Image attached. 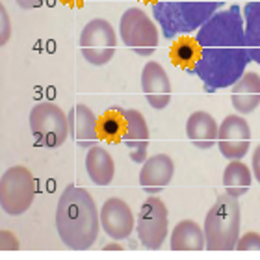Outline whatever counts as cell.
<instances>
[{
	"instance_id": "cell-1",
	"label": "cell",
	"mask_w": 260,
	"mask_h": 260,
	"mask_svg": "<svg viewBox=\"0 0 260 260\" xmlns=\"http://www.w3.org/2000/svg\"><path fill=\"white\" fill-rule=\"evenodd\" d=\"M195 39L201 47V56L193 75L208 93L234 86L253 61L245 43L244 13L236 4L212 15L197 30Z\"/></svg>"
},
{
	"instance_id": "cell-2",
	"label": "cell",
	"mask_w": 260,
	"mask_h": 260,
	"mask_svg": "<svg viewBox=\"0 0 260 260\" xmlns=\"http://www.w3.org/2000/svg\"><path fill=\"white\" fill-rule=\"evenodd\" d=\"M56 231L69 249L87 251L99 238L101 214L86 188L69 184L56 206Z\"/></svg>"
},
{
	"instance_id": "cell-3",
	"label": "cell",
	"mask_w": 260,
	"mask_h": 260,
	"mask_svg": "<svg viewBox=\"0 0 260 260\" xmlns=\"http://www.w3.org/2000/svg\"><path fill=\"white\" fill-rule=\"evenodd\" d=\"M225 0H156L152 15L166 39L197 32L212 15L221 10Z\"/></svg>"
},
{
	"instance_id": "cell-4",
	"label": "cell",
	"mask_w": 260,
	"mask_h": 260,
	"mask_svg": "<svg viewBox=\"0 0 260 260\" xmlns=\"http://www.w3.org/2000/svg\"><path fill=\"white\" fill-rule=\"evenodd\" d=\"M240 203L238 197L219 195L205 217V240L208 251H234L240 238Z\"/></svg>"
},
{
	"instance_id": "cell-5",
	"label": "cell",
	"mask_w": 260,
	"mask_h": 260,
	"mask_svg": "<svg viewBox=\"0 0 260 260\" xmlns=\"http://www.w3.org/2000/svg\"><path fill=\"white\" fill-rule=\"evenodd\" d=\"M30 130L36 145L45 149H58L67 141L69 121L58 104L39 103L30 112Z\"/></svg>"
},
{
	"instance_id": "cell-6",
	"label": "cell",
	"mask_w": 260,
	"mask_h": 260,
	"mask_svg": "<svg viewBox=\"0 0 260 260\" xmlns=\"http://www.w3.org/2000/svg\"><path fill=\"white\" fill-rule=\"evenodd\" d=\"M36 199V179L30 169L13 166L0 179V206L8 216H21Z\"/></svg>"
},
{
	"instance_id": "cell-7",
	"label": "cell",
	"mask_w": 260,
	"mask_h": 260,
	"mask_svg": "<svg viewBox=\"0 0 260 260\" xmlns=\"http://www.w3.org/2000/svg\"><path fill=\"white\" fill-rule=\"evenodd\" d=\"M119 36L123 43L141 58H149L156 50L160 39L154 21L140 8H128L121 15Z\"/></svg>"
},
{
	"instance_id": "cell-8",
	"label": "cell",
	"mask_w": 260,
	"mask_h": 260,
	"mask_svg": "<svg viewBox=\"0 0 260 260\" xmlns=\"http://www.w3.org/2000/svg\"><path fill=\"white\" fill-rule=\"evenodd\" d=\"M80 52L84 60L91 65H106L112 61L117 47V36L114 26L106 19H91L86 26L82 28L80 39Z\"/></svg>"
},
{
	"instance_id": "cell-9",
	"label": "cell",
	"mask_w": 260,
	"mask_h": 260,
	"mask_svg": "<svg viewBox=\"0 0 260 260\" xmlns=\"http://www.w3.org/2000/svg\"><path fill=\"white\" fill-rule=\"evenodd\" d=\"M136 231L141 245L151 251L160 249L168 238V208L164 201L156 195H151L141 205L138 219H136Z\"/></svg>"
},
{
	"instance_id": "cell-10",
	"label": "cell",
	"mask_w": 260,
	"mask_h": 260,
	"mask_svg": "<svg viewBox=\"0 0 260 260\" xmlns=\"http://www.w3.org/2000/svg\"><path fill=\"white\" fill-rule=\"evenodd\" d=\"M217 149L227 160H242L251 149V126L242 115H227L219 125Z\"/></svg>"
},
{
	"instance_id": "cell-11",
	"label": "cell",
	"mask_w": 260,
	"mask_h": 260,
	"mask_svg": "<svg viewBox=\"0 0 260 260\" xmlns=\"http://www.w3.org/2000/svg\"><path fill=\"white\" fill-rule=\"evenodd\" d=\"M101 227L106 236L115 242L126 240L134 231L136 219L130 206L119 197H110L101 206Z\"/></svg>"
},
{
	"instance_id": "cell-12",
	"label": "cell",
	"mask_w": 260,
	"mask_h": 260,
	"mask_svg": "<svg viewBox=\"0 0 260 260\" xmlns=\"http://www.w3.org/2000/svg\"><path fill=\"white\" fill-rule=\"evenodd\" d=\"M141 91L151 108L164 110L171 101V80L162 65L147 61L141 71Z\"/></svg>"
},
{
	"instance_id": "cell-13",
	"label": "cell",
	"mask_w": 260,
	"mask_h": 260,
	"mask_svg": "<svg viewBox=\"0 0 260 260\" xmlns=\"http://www.w3.org/2000/svg\"><path fill=\"white\" fill-rule=\"evenodd\" d=\"M69 121V136L80 149H91L97 145L99 138V117L86 104H75L67 114Z\"/></svg>"
},
{
	"instance_id": "cell-14",
	"label": "cell",
	"mask_w": 260,
	"mask_h": 260,
	"mask_svg": "<svg viewBox=\"0 0 260 260\" xmlns=\"http://www.w3.org/2000/svg\"><path fill=\"white\" fill-rule=\"evenodd\" d=\"M126 119V130L123 134V143L128 149L130 160L136 164H143L147 160V149H149V125L145 117L138 110L123 108Z\"/></svg>"
},
{
	"instance_id": "cell-15",
	"label": "cell",
	"mask_w": 260,
	"mask_h": 260,
	"mask_svg": "<svg viewBox=\"0 0 260 260\" xmlns=\"http://www.w3.org/2000/svg\"><path fill=\"white\" fill-rule=\"evenodd\" d=\"M175 175V162L168 154H154L147 158L140 171V186L149 195L160 193L168 188Z\"/></svg>"
},
{
	"instance_id": "cell-16",
	"label": "cell",
	"mask_w": 260,
	"mask_h": 260,
	"mask_svg": "<svg viewBox=\"0 0 260 260\" xmlns=\"http://www.w3.org/2000/svg\"><path fill=\"white\" fill-rule=\"evenodd\" d=\"M234 110L240 115L253 114L260 106V75L258 73H244L231 91Z\"/></svg>"
},
{
	"instance_id": "cell-17",
	"label": "cell",
	"mask_w": 260,
	"mask_h": 260,
	"mask_svg": "<svg viewBox=\"0 0 260 260\" xmlns=\"http://www.w3.org/2000/svg\"><path fill=\"white\" fill-rule=\"evenodd\" d=\"M219 125L208 112H193L186 121V136L197 149L206 151L217 143Z\"/></svg>"
},
{
	"instance_id": "cell-18",
	"label": "cell",
	"mask_w": 260,
	"mask_h": 260,
	"mask_svg": "<svg viewBox=\"0 0 260 260\" xmlns=\"http://www.w3.org/2000/svg\"><path fill=\"white\" fill-rule=\"evenodd\" d=\"M86 173L93 184L97 186L112 184L115 175V162L114 158H112V154L99 145H93L91 149H87Z\"/></svg>"
},
{
	"instance_id": "cell-19",
	"label": "cell",
	"mask_w": 260,
	"mask_h": 260,
	"mask_svg": "<svg viewBox=\"0 0 260 260\" xmlns=\"http://www.w3.org/2000/svg\"><path fill=\"white\" fill-rule=\"evenodd\" d=\"M171 249L173 251H203L206 249L205 231L193 219H182L171 231Z\"/></svg>"
},
{
	"instance_id": "cell-20",
	"label": "cell",
	"mask_w": 260,
	"mask_h": 260,
	"mask_svg": "<svg viewBox=\"0 0 260 260\" xmlns=\"http://www.w3.org/2000/svg\"><path fill=\"white\" fill-rule=\"evenodd\" d=\"M253 182V171L242 160H229L223 171V188L229 195L242 197L249 191Z\"/></svg>"
},
{
	"instance_id": "cell-21",
	"label": "cell",
	"mask_w": 260,
	"mask_h": 260,
	"mask_svg": "<svg viewBox=\"0 0 260 260\" xmlns=\"http://www.w3.org/2000/svg\"><path fill=\"white\" fill-rule=\"evenodd\" d=\"M245 26V43L251 60L260 65V0H251L242 10Z\"/></svg>"
},
{
	"instance_id": "cell-22",
	"label": "cell",
	"mask_w": 260,
	"mask_h": 260,
	"mask_svg": "<svg viewBox=\"0 0 260 260\" xmlns=\"http://www.w3.org/2000/svg\"><path fill=\"white\" fill-rule=\"evenodd\" d=\"M99 138L108 143L123 141V134L126 130V119L121 106H112L99 117Z\"/></svg>"
},
{
	"instance_id": "cell-23",
	"label": "cell",
	"mask_w": 260,
	"mask_h": 260,
	"mask_svg": "<svg viewBox=\"0 0 260 260\" xmlns=\"http://www.w3.org/2000/svg\"><path fill=\"white\" fill-rule=\"evenodd\" d=\"M169 56H171V61H173L177 67L184 69L186 73L193 75L195 63L201 56V47L197 43L195 38H184L177 39L173 45H171V50H169Z\"/></svg>"
},
{
	"instance_id": "cell-24",
	"label": "cell",
	"mask_w": 260,
	"mask_h": 260,
	"mask_svg": "<svg viewBox=\"0 0 260 260\" xmlns=\"http://www.w3.org/2000/svg\"><path fill=\"white\" fill-rule=\"evenodd\" d=\"M238 251H260V234L258 233H245L238 238L236 244Z\"/></svg>"
},
{
	"instance_id": "cell-25",
	"label": "cell",
	"mask_w": 260,
	"mask_h": 260,
	"mask_svg": "<svg viewBox=\"0 0 260 260\" xmlns=\"http://www.w3.org/2000/svg\"><path fill=\"white\" fill-rule=\"evenodd\" d=\"M0 249L2 251H17L19 249V242L10 231H2L0 233Z\"/></svg>"
},
{
	"instance_id": "cell-26",
	"label": "cell",
	"mask_w": 260,
	"mask_h": 260,
	"mask_svg": "<svg viewBox=\"0 0 260 260\" xmlns=\"http://www.w3.org/2000/svg\"><path fill=\"white\" fill-rule=\"evenodd\" d=\"M0 15H2V38H0V47H4L8 43V39L11 36V24H10V17H8V11L2 6L0 8Z\"/></svg>"
},
{
	"instance_id": "cell-27",
	"label": "cell",
	"mask_w": 260,
	"mask_h": 260,
	"mask_svg": "<svg viewBox=\"0 0 260 260\" xmlns=\"http://www.w3.org/2000/svg\"><path fill=\"white\" fill-rule=\"evenodd\" d=\"M251 171H253V179L258 180L260 184V143L253 151V158H251Z\"/></svg>"
},
{
	"instance_id": "cell-28",
	"label": "cell",
	"mask_w": 260,
	"mask_h": 260,
	"mask_svg": "<svg viewBox=\"0 0 260 260\" xmlns=\"http://www.w3.org/2000/svg\"><path fill=\"white\" fill-rule=\"evenodd\" d=\"M19 8L22 10H34V8H39V6H43L47 0H15Z\"/></svg>"
},
{
	"instance_id": "cell-29",
	"label": "cell",
	"mask_w": 260,
	"mask_h": 260,
	"mask_svg": "<svg viewBox=\"0 0 260 260\" xmlns=\"http://www.w3.org/2000/svg\"><path fill=\"white\" fill-rule=\"evenodd\" d=\"M65 4H71V6H80L84 4V0H63Z\"/></svg>"
},
{
	"instance_id": "cell-30",
	"label": "cell",
	"mask_w": 260,
	"mask_h": 260,
	"mask_svg": "<svg viewBox=\"0 0 260 260\" xmlns=\"http://www.w3.org/2000/svg\"><path fill=\"white\" fill-rule=\"evenodd\" d=\"M104 249H123V247H121V245H117V244H110V245H106V247H104Z\"/></svg>"
},
{
	"instance_id": "cell-31",
	"label": "cell",
	"mask_w": 260,
	"mask_h": 260,
	"mask_svg": "<svg viewBox=\"0 0 260 260\" xmlns=\"http://www.w3.org/2000/svg\"><path fill=\"white\" fill-rule=\"evenodd\" d=\"M145 2H151V4H154V2H156V0H145Z\"/></svg>"
}]
</instances>
